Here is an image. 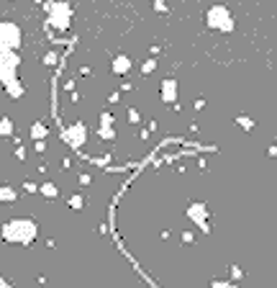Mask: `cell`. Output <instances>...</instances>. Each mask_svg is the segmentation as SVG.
Returning a JSON list of instances; mask_svg holds the SVG:
<instances>
[{"mask_svg":"<svg viewBox=\"0 0 277 288\" xmlns=\"http://www.w3.org/2000/svg\"><path fill=\"white\" fill-rule=\"evenodd\" d=\"M34 234H36V226H34L31 221H26V219L13 221L8 229H6V237H8V239H16V242H29Z\"/></svg>","mask_w":277,"mask_h":288,"instance_id":"obj_1","label":"cell"}]
</instances>
